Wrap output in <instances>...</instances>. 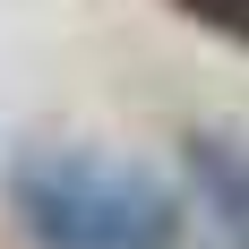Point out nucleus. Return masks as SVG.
Instances as JSON below:
<instances>
[{"label":"nucleus","mask_w":249,"mask_h":249,"mask_svg":"<svg viewBox=\"0 0 249 249\" xmlns=\"http://www.w3.org/2000/svg\"><path fill=\"white\" fill-rule=\"evenodd\" d=\"M189 18H206V26H224V35H241L249 43V0H180Z\"/></svg>","instance_id":"3"},{"label":"nucleus","mask_w":249,"mask_h":249,"mask_svg":"<svg viewBox=\"0 0 249 249\" xmlns=\"http://www.w3.org/2000/svg\"><path fill=\"white\" fill-rule=\"evenodd\" d=\"M180 172H189L198 206L215 215V232H224L232 249H249V138H232V129H189V138H180Z\"/></svg>","instance_id":"2"},{"label":"nucleus","mask_w":249,"mask_h":249,"mask_svg":"<svg viewBox=\"0 0 249 249\" xmlns=\"http://www.w3.org/2000/svg\"><path fill=\"white\" fill-rule=\"evenodd\" d=\"M9 224L35 249H180L189 198L146 163L95 146H26L0 172Z\"/></svg>","instance_id":"1"}]
</instances>
